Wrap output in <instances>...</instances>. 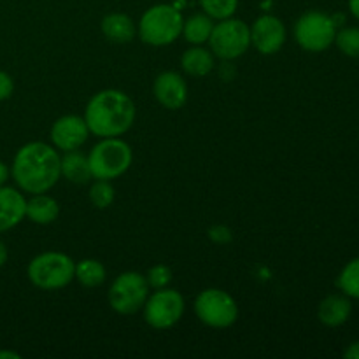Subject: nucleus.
Instances as JSON below:
<instances>
[{"label":"nucleus","mask_w":359,"mask_h":359,"mask_svg":"<svg viewBox=\"0 0 359 359\" xmlns=\"http://www.w3.org/2000/svg\"><path fill=\"white\" fill-rule=\"evenodd\" d=\"M58 149L53 144L28 142L14 154L11 175L21 191L28 195L48 193L62 177Z\"/></svg>","instance_id":"1"},{"label":"nucleus","mask_w":359,"mask_h":359,"mask_svg":"<svg viewBox=\"0 0 359 359\" xmlns=\"http://www.w3.org/2000/svg\"><path fill=\"white\" fill-rule=\"evenodd\" d=\"M137 107L121 90H102L90 98L84 109V121L91 135L98 139L121 137L133 126Z\"/></svg>","instance_id":"2"},{"label":"nucleus","mask_w":359,"mask_h":359,"mask_svg":"<svg viewBox=\"0 0 359 359\" xmlns=\"http://www.w3.org/2000/svg\"><path fill=\"white\" fill-rule=\"evenodd\" d=\"M184 18L170 4H156L140 16L137 34L146 44L161 48L177 41L182 35Z\"/></svg>","instance_id":"3"},{"label":"nucleus","mask_w":359,"mask_h":359,"mask_svg":"<svg viewBox=\"0 0 359 359\" xmlns=\"http://www.w3.org/2000/svg\"><path fill=\"white\" fill-rule=\"evenodd\" d=\"M76 262L65 252L46 251L32 258L27 276L35 287L42 291L63 290L74 280Z\"/></svg>","instance_id":"4"},{"label":"nucleus","mask_w":359,"mask_h":359,"mask_svg":"<svg viewBox=\"0 0 359 359\" xmlns=\"http://www.w3.org/2000/svg\"><path fill=\"white\" fill-rule=\"evenodd\" d=\"M88 161L93 179L114 181L126 174L133 161V151L121 137H107L100 139V142L91 147L88 153Z\"/></svg>","instance_id":"5"},{"label":"nucleus","mask_w":359,"mask_h":359,"mask_svg":"<svg viewBox=\"0 0 359 359\" xmlns=\"http://www.w3.org/2000/svg\"><path fill=\"white\" fill-rule=\"evenodd\" d=\"M209 46L216 58L223 62H233L251 48V27L233 16L219 20L214 23Z\"/></svg>","instance_id":"6"},{"label":"nucleus","mask_w":359,"mask_h":359,"mask_svg":"<svg viewBox=\"0 0 359 359\" xmlns=\"http://www.w3.org/2000/svg\"><path fill=\"white\" fill-rule=\"evenodd\" d=\"M151 287L146 276L139 272H123L109 287V305L121 316H132L142 311Z\"/></svg>","instance_id":"7"},{"label":"nucleus","mask_w":359,"mask_h":359,"mask_svg":"<svg viewBox=\"0 0 359 359\" xmlns=\"http://www.w3.org/2000/svg\"><path fill=\"white\" fill-rule=\"evenodd\" d=\"M195 314L209 328L224 330L238 319V305L235 298L224 290L209 287L195 300Z\"/></svg>","instance_id":"8"},{"label":"nucleus","mask_w":359,"mask_h":359,"mask_svg":"<svg viewBox=\"0 0 359 359\" xmlns=\"http://www.w3.org/2000/svg\"><path fill=\"white\" fill-rule=\"evenodd\" d=\"M294 41L309 53L326 51L335 42L337 27L332 16L321 11H309L297 20L293 28Z\"/></svg>","instance_id":"9"},{"label":"nucleus","mask_w":359,"mask_h":359,"mask_svg":"<svg viewBox=\"0 0 359 359\" xmlns=\"http://www.w3.org/2000/svg\"><path fill=\"white\" fill-rule=\"evenodd\" d=\"M144 321L154 330H170L182 319L186 311L184 297L177 290L161 287L149 293L142 307Z\"/></svg>","instance_id":"10"},{"label":"nucleus","mask_w":359,"mask_h":359,"mask_svg":"<svg viewBox=\"0 0 359 359\" xmlns=\"http://www.w3.org/2000/svg\"><path fill=\"white\" fill-rule=\"evenodd\" d=\"M287 30L283 20L272 14H262L251 25V46L262 55H276L286 44Z\"/></svg>","instance_id":"11"},{"label":"nucleus","mask_w":359,"mask_h":359,"mask_svg":"<svg viewBox=\"0 0 359 359\" xmlns=\"http://www.w3.org/2000/svg\"><path fill=\"white\" fill-rule=\"evenodd\" d=\"M90 135L91 133L86 121H84L83 116L77 114H65L58 118L53 123L51 132H49L51 144L63 153L81 149V146L86 142Z\"/></svg>","instance_id":"12"},{"label":"nucleus","mask_w":359,"mask_h":359,"mask_svg":"<svg viewBox=\"0 0 359 359\" xmlns=\"http://www.w3.org/2000/svg\"><path fill=\"white\" fill-rule=\"evenodd\" d=\"M153 93L161 107L168 111H179L188 102V84L179 72L165 70L154 79Z\"/></svg>","instance_id":"13"},{"label":"nucleus","mask_w":359,"mask_h":359,"mask_svg":"<svg viewBox=\"0 0 359 359\" xmlns=\"http://www.w3.org/2000/svg\"><path fill=\"white\" fill-rule=\"evenodd\" d=\"M27 200L16 188L0 186V233L13 230L25 219Z\"/></svg>","instance_id":"14"},{"label":"nucleus","mask_w":359,"mask_h":359,"mask_svg":"<svg viewBox=\"0 0 359 359\" xmlns=\"http://www.w3.org/2000/svg\"><path fill=\"white\" fill-rule=\"evenodd\" d=\"M353 314V304L346 294H330L319 304L318 318L328 328H337L349 321Z\"/></svg>","instance_id":"15"},{"label":"nucleus","mask_w":359,"mask_h":359,"mask_svg":"<svg viewBox=\"0 0 359 359\" xmlns=\"http://www.w3.org/2000/svg\"><path fill=\"white\" fill-rule=\"evenodd\" d=\"M100 30L107 41L116 42V44H128L137 37L135 21L125 13H111L104 16Z\"/></svg>","instance_id":"16"},{"label":"nucleus","mask_w":359,"mask_h":359,"mask_svg":"<svg viewBox=\"0 0 359 359\" xmlns=\"http://www.w3.org/2000/svg\"><path fill=\"white\" fill-rule=\"evenodd\" d=\"M60 168H62V177L72 184H88L93 179L88 154L81 153L79 149L67 151L60 161Z\"/></svg>","instance_id":"17"},{"label":"nucleus","mask_w":359,"mask_h":359,"mask_svg":"<svg viewBox=\"0 0 359 359\" xmlns=\"http://www.w3.org/2000/svg\"><path fill=\"white\" fill-rule=\"evenodd\" d=\"M216 56L210 49L202 48V46H191L186 49L181 56V67L188 76L203 77L210 74L216 67Z\"/></svg>","instance_id":"18"},{"label":"nucleus","mask_w":359,"mask_h":359,"mask_svg":"<svg viewBox=\"0 0 359 359\" xmlns=\"http://www.w3.org/2000/svg\"><path fill=\"white\" fill-rule=\"evenodd\" d=\"M60 205L53 196L48 193H39L32 195L30 200H27V212L25 217L35 224H51L58 219Z\"/></svg>","instance_id":"19"},{"label":"nucleus","mask_w":359,"mask_h":359,"mask_svg":"<svg viewBox=\"0 0 359 359\" xmlns=\"http://www.w3.org/2000/svg\"><path fill=\"white\" fill-rule=\"evenodd\" d=\"M214 28V20L210 16H207L205 13H198L189 16L188 20H184L182 25V35H184L186 41L193 46H202L205 42H209L210 34H212Z\"/></svg>","instance_id":"20"},{"label":"nucleus","mask_w":359,"mask_h":359,"mask_svg":"<svg viewBox=\"0 0 359 359\" xmlns=\"http://www.w3.org/2000/svg\"><path fill=\"white\" fill-rule=\"evenodd\" d=\"M74 279L81 284L83 287L88 290H95V287H100L102 284L107 279V269L102 262L93 258H86L83 262L76 263V273H74Z\"/></svg>","instance_id":"21"},{"label":"nucleus","mask_w":359,"mask_h":359,"mask_svg":"<svg viewBox=\"0 0 359 359\" xmlns=\"http://www.w3.org/2000/svg\"><path fill=\"white\" fill-rule=\"evenodd\" d=\"M337 286L346 297L359 300V258L351 259L340 272Z\"/></svg>","instance_id":"22"},{"label":"nucleus","mask_w":359,"mask_h":359,"mask_svg":"<svg viewBox=\"0 0 359 359\" xmlns=\"http://www.w3.org/2000/svg\"><path fill=\"white\" fill-rule=\"evenodd\" d=\"M88 196H90V202L93 207H97V209H109L116 198L114 186H112L111 181H105V179H95L93 184L90 186Z\"/></svg>","instance_id":"23"},{"label":"nucleus","mask_w":359,"mask_h":359,"mask_svg":"<svg viewBox=\"0 0 359 359\" xmlns=\"http://www.w3.org/2000/svg\"><path fill=\"white\" fill-rule=\"evenodd\" d=\"M200 7L212 20H226L235 16L238 9V0H198Z\"/></svg>","instance_id":"24"},{"label":"nucleus","mask_w":359,"mask_h":359,"mask_svg":"<svg viewBox=\"0 0 359 359\" xmlns=\"http://www.w3.org/2000/svg\"><path fill=\"white\" fill-rule=\"evenodd\" d=\"M335 44L349 58H359V27H347L337 30Z\"/></svg>","instance_id":"25"},{"label":"nucleus","mask_w":359,"mask_h":359,"mask_svg":"<svg viewBox=\"0 0 359 359\" xmlns=\"http://www.w3.org/2000/svg\"><path fill=\"white\" fill-rule=\"evenodd\" d=\"M146 280L149 284L151 290H161V287H168L172 283V270L163 263L151 266L146 273Z\"/></svg>","instance_id":"26"},{"label":"nucleus","mask_w":359,"mask_h":359,"mask_svg":"<svg viewBox=\"0 0 359 359\" xmlns=\"http://www.w3.org/2000/svg\"><path fill=\"white\" fill-rule=\"evenodd\" d=\"M207 237H209L214 244L219 245H226L233 241V233H231V230L226 224H214V226H210L209 231H207Z\"/></svg>","instance_id":"27"},{"label":"nucleus","mask_w":359,"mask_h":359,"mask_svg":"<svg viewBox=\"0 0 359 359\" xmlns=\"http://www.w3.org/2000/svg\"><path fill=\"white\" fill-rule=\"evenodd\" d=\"M14 91V81L7 72L0 70V102L11 98Z\"/></svg>","instance_id":"28"},{"label":"nucleus","mask_w":359,"mask_h":359,"mask_svg":"<svg viewBox=\"0 0 359 359\" xmlns=\"http://www.w3.org/2000/svg\"><path fill=\"white\" fill-rule=\"evenodd\" d=\"M344 356L347 359H359V342H353L349 347L346 349Z\"/></svg>","instance_id":"29"},{"label":"nucleus","mask_w":359,"mask_h":359,"mask_svg":"<svg viewBox=\"0 0 359 359\" xmlns=\"http://www.w3.org/2000/svg\"><path fill=\"white\" fill-rule=\"evenodd\" d=\"M11 175V168L7 167L4 161H0V186H4L7 182V179H9Z\"/></svg>","instance_id":"30"},{"label":"nucleus","mask_w":359,"mask_h":359,"mask_svg":"<svg viewBox=\"0 0 359 359\" xmlns=\"http://www.w3.org/2000/svg\"><path fill=\"white\" fill-rule=\"evenodd\" d=\"M7 258H9V251H7L6 244H4V242L0 241V269H2V266L6 265Z\"/></svg>","instance_id":"31"},{"label":"nucleus","mask_w":359,"mask_h":359,"mask_svg":"<svg viewBox=\"0 0 359 359\" xmlns=\"http://www.w3.org/2000/svg\"><path fill=\"white\" fill-rule=\"evenodd\" d=\"M349 11L356 20H359V0H349Z\"/></svg>","instance_id":"32"},{"label":"nucleus","mask_w":359,"mask_h":359,"mask_svg":"<svg viewBox=\"0 0 359 359\" xmlns=\"http://www.w3.org/2000/svg\"><path fill=\"white\" fill-rule=\"evenodd\" d=\"M21 356L14 351H0V359H20Z\"/></svg>","instance_id":"33"},{"label":"nucleus","mask_w":359,"mask_h":359,"mask_svg":"<svg viewBox=\"0 0 359 359\" xmlns=\"http://www.w3.org/2000/svg\"><path fill=\"white\" fill-rule=\"evenodd\" d=\"M332 20H333V23H335L337 28L342 27V25L346 23V16H344V14H333Z\"/></svg>","instance_id":"34"}]
</instances>
